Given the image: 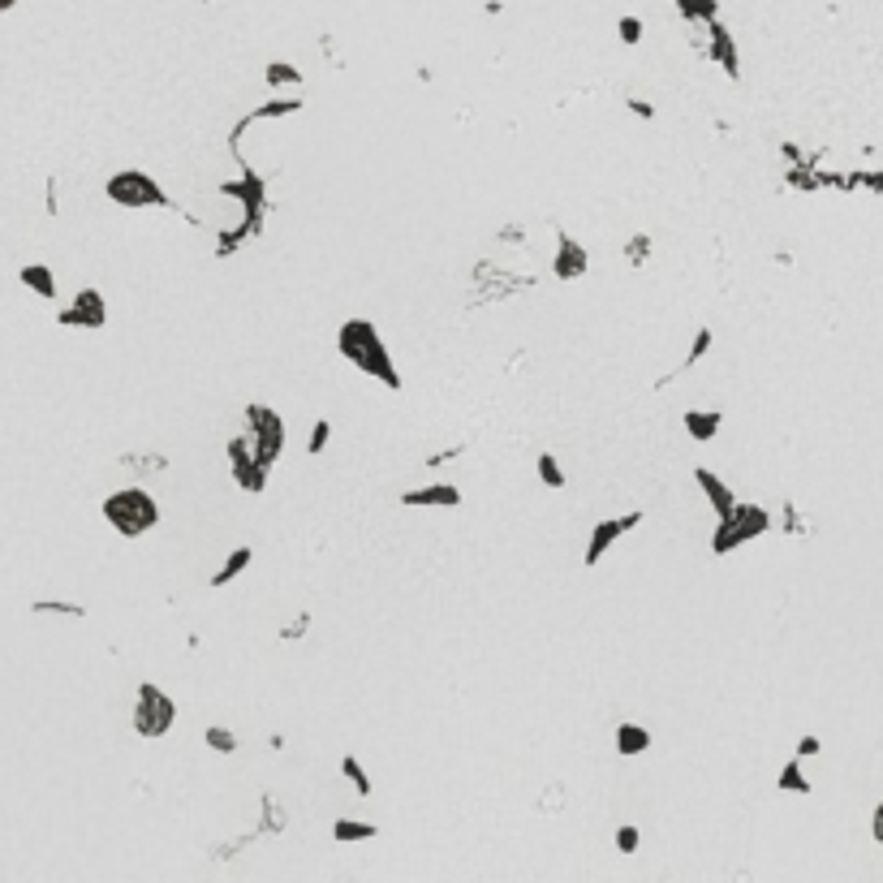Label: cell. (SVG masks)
<instances>
[{"instance_id":"9c48e42d","label":"cell","mask_w":883,"mask_h":883,"mask_svg":"<svg viewBox=\"0 0 883 883\" xmlns=\"http://www.w3.org/2000/svg\"><path fill=\"white\" fill-rule=\"evenodd\" d=\"M229 466H233V483L242 491H250V496H259L263 487H267V466H263L259 457H255V448H250V436H233L229 440Z\"/></svg>"},{"instance_id":"ab89813d","label":"cell","mask_w":883,"mask_h":883,"mask_svg":"<svg viewBox=\"0 0 883 883\" xmlns=\"http://www.w3.org/2000/svg\"><path fill=\"white\" fill-rule=\"evenodd\" d=\"M14 5H17V0H0V14H9V9H14Z\"/></svg>"},{"instance_id":"f1b7e54d","label":"cell","mask_w":883,"mask_h":883,"mask_svg":"<svg viewBox=\"0 0 883 883\" xmlns=\"http://www.w3.org/2000/svg\"><path fill=\"white\" fill-rule=\"evenodd\" d=\"M203 741H207L216 754H233V750H237V737H233L225 724H212V728L203 733Z\"/></svg>"},{"instance_id":"d6986e66","label":"cell","mask_w":883,"mask_h":883,"mask_svg":"<svg viewBox=\"0 0 883 883\" xmlns=\"http://www.w3.org/2000/svg\"><path fill=\"white\" fill-rule=\"evenodd\" d=\"M376 823H358V818H336L332 823V840H341V845H358V840H376Z\"/></svg>"},{"instance_id":"8992f818","label":"cell","mask_w":883,"mask_h":883,"mask_svg":"<svg viewBox=\"0 0 883 883\" xmlns=\"http://www.w3.org/2000/svg\"><path fill=\"white\" fill-rule=\"evenodd\" d=\"M104 195L113 198L116 207H168V195H164V186L151 173L143 168H125V173H113V177L104 181Z\"/></svg>"},{"instance_id":"cb8c5ba5","label":"cell","mask_w":883,"mask_h":883,"mask_svg":"<svg viewBox=\"0 0 883 883\" xmlns=\"http://www.w3.org/2000/svg\"><path fill=\"white\" fill-rule=\"evenodd\" d=\"M535 470H539V483H543V487H552V491H560L565 483H569V478H565V470H560V461L552 457V453H539V457H535Z\"/></svg>"},{"instance_id":"ffe728a7","label":"cell","mask_w":883,"mask_h":883,"mask_svg":"<svg viewBox=\"0 0 883 883\" xmlns=\"http://www.w3.org/2000/svg\"><path fill=\"white\" fill-rule=\"evenodd\" d=\"M711 345H716V332H711V327H698V332H694V341H689V349H686V358H681V366H677V376L694 371V366L711 354Z\"/></svg>"},{"instance_id":"83f0119b","label":"cell","mask_w":883,"mask_h":883,"mask_svg":"<svg viewBox=\"0 0 883 883\" xmlns=\"http://www.w3.org/2000/svg\"><path fill=\"white\" fill-rule=\"evenodd\" d=\"M647 259H651V237H647V233H634V237L625 242V263H629V267H642Z\"/></svg>"},{"instance_id":"5b68a950","label":"cell","mask_w":883,"mask_h":883,"mask_svg":"<svg viewBox=\"0 0 883 883\" xmlns=\"http://www.w3.org/2000/svg\"><path fill=\"white\" fill-rule=\"evenodd\" d=\"M246 436H250L255 457L272 470V466L280 461V453H285V418H280L267 401H250V406H246Z\"/></svg>"},{"instance_id":"603a6c76","label":"cell","mask_w":883,"mask_h":883,"mask_svg":"<svg viewBox=\"0 0 883 883\" xmlns=\"http://www.w3.org/2000/svg\"><path fill=\"white\" fill-rule=\"evenodd\" d=\"M677 9L686 22H711V17H720V0H677Z\"/></svg>"},{"instance_id":"484cf974","label":"cell","mask_w":883,"mask_h":883,"mask_svg":"<svg viewBox=\"0 0 883 883\" xmlns=\"http://www.w3.org/2000/svg\"><path fill=\"white\" fill-rule=\"evenodd\" d=\"M776 785L785 788V793H810V780L802 776V758L785 763V768H780V780H776Z\"/></svg>"},{"instance_id":"5bb4252c","label":"cell","mask_w":883,"mask_h":883,"mask_svg":"<svg viewBox=\"0 0 883 883\" xmlns=\"http://www.w3.org/2000/svg\"><path fill=\"white\" fill-rule=\"evenodd\" d=\"M694 483H698V491L707 496V505L716 508V517H724V513H728V508L737 505L733 487H728V483H724V478L716 475L711 466H694Z\"/></svg>"},{"instance_id":"d6a6232c","label":"cell","mask_w":883,"mask_h":883,"mask_svg":"<svg viewBox=\"0 0 883 883\" xmlns=\"http://www.w3.org/2000/svg\"><path fill=\"white\" fill-rule=\"evenodd\" d=\"M306 629H311V612H297L294 621H289V625H285V629H280V642H294V638H302Z\"/></svg>"},{"instance_id":"277c9868","label":"cell","mask_w":883,"mask_h":883,"mask_svg":"<svg viewBox=\"0 0 883 883\" xmlns=\"http://www.w3.org/2000/svg\"><path fill=\"white\" fill-rule=\"evenodd\" d=\"M130 724H134V733H138V737L156 741V737H164L173 724H177V703H173V698H168L156 681H143V686L134 689Z\"/></svg>"},{"instance_id":"44dd1931","label":"cell","mask_w":883,"mask_h":883,"mask_svg":"<svg viewBox=\"0 0 883 883\" xmlns=\"http://www.w3.org/2000/svg\"><path fill=\"white\" fill-rule=\"evenodd\" d=\"M267 86L272 91H297L302 86V69H294L289 61H267Z\"/></svg>"},{"instance_id":"4dcf8cb0","label":"cell","mask_w":883,"mask_h":883,"mask_svg":"<svg viewBox=\"0 0 883 883\" xmlns=\"http://www.w3.org/2000/svg\"><path fill=\"white\" fill-rule=\"evenodd\" d=\"M327 440H332V423H327V418H315L311 440H306V453H311V457H319V453L327 448Z\"/></svg>"},{"instance_id":"74e56055","label":"cell","mask_w":883,"mask_h":883,"mask_svg":"<svg viewBox=\"0 0 883 883\" xmlns=\"http://www.w3.org/2000/svg\"><path fill=\"white\" fill-rule=\"evenodd\" d=\"M48 216H56V177H48Z\"/></svg>"},{"instance_id":"ba28073f","label":"cell","mask_w":883,"mask_h":883,"mask_svg":"<svg viewBox=\"0 0 883 883\" xmlns=\"http://www.w3.org/2000/svg\"><path fill=\"white\" fill-rule=\"evenodd\" d=\"M647 522V508H634V513H621V517H604V522H595V530H590V543H587V552H582V565L587 569H595L599 560L612 552V543L621 539V535H629L634 526Z\"/></svg>"},{"instance_id":"e0dca14e","label":"cell","mask_w":883,"mask_h":883,"mask_svg":"<svg viewBox=\"0 0 883 883\" xmlns=\"http://www.w3.org/2000/svg\"><path fill=\"white\" fill-rule=\"evenodd\" d=\"M612 746H617V754H625V758L647 754V750H651V728H647V724H617Z\"/></svg>"},{"instance_id":"52a82bcc","label":"cell","mask_w":883,"mask_h":883,"mask_svg":"<svg viewBox=\"0 0 883 883\" xmlns=\"http://www.w3.org/2000/svg\"><path fill=\"white\" fill-rule=\"evenodd\" d=\"M220 195H229V198L242 203L246 207V233L255 237L259 225H263V216H267V181H263L255 168H242V181H225Z\"/></svg>"},{"instance_id":"8fae6325","label":"cell","mask_w":883,"mask_h":883,"mask_svg":"<svg viewBox=\"0 0 883 883\" xmlns=\"http://www.w3.org/2000/svg\"><path fill=\"white\" fill-rule=\"evenodd\" d=\"M590 272V255L587 246L577 242L573 233H557V255H552V276L557 280H582Z\"/></svg>"},{"instance_id":"4316f807","label":"cell","mask_w":883,"mask_h":883,"mask_svg":"<svg viewBox=\"0 0 883 883\" xmlns=\"http://www.w3.org/2000/svg\"><path fill=\"white\" fill-rule=\"evenodd\" d=\"M31 612L35 617H48V612L52 617H86V607L82 604H61V599H35Z\"/></svg>"},{"instance_id":"e575fe53","label":"cell","mask_w":883,"mask_h":883,"mask_svg":"<svg viewBox=\"0 0 883 883\" xmlns=\"http://www.w3.org/2000/svg\"><path fill=\"white\" fill-rule=\"evenodd\" d=\"M461 453H466V444H453V448H444V453H431V457H426V470H431V466H440V461L461 457Z\"/></svg>"},{"instance_id":"7a4b0ae2","label":"cell","mask_w":883,"mask_h":883,"mask_svg":"<svg viewBox=\"0 0 883 883\" xmlns=\"http://www.w3.org/2000/svg\"><path fill=\"white\" fill-rule=\"evenodd\" d=\"M99 513H104V522L113 526L121 539H143L147 530H156L164 517V508L156 505V496H151L147 487H121L113 491L104 505H99Z\"/></svg>"},{"instance_id":"7c38bea8","label":"cell","mask_w":883,"mask_h":883,"mask_svg":"<svg viewBox=\"0 0 883 883\" xmlns=\"http://www.w3.org/2000/svg\"><path fill=\"white\" fill-rule=\"evenodd\" d=\"M707 35H711V48H707V52H711V61H716V65H720L728 78H741V61H737V39H733V31L724 26L720 17H711V22H707Z\"/></svg>"},{"instance_id":"8d00e7d4","label":"cell","mask_w":883,"mask_h":883,"mask_svg":"<svg viewBox=\"0 0 883 883\" xmlns=\"http://www.w3.org/2000/svg\"><path fill=\"white\" fill-rule=\"evenodd\" d=\"M870 832H875V840L883 845V802L875 806V815H870Z\"/></svg>"},{"instance_id":"d4e9b609","label":"cell","mask_w":883,"mask_h":883,"mask_svg":"<svg viewBox=\"0 0 883 883\" xmlns=\"http://www.w3.org/2000/svg\"><path fill=\"white\" fill-rule=\"evenodd\" d=\"M302 113V95H289V99H267L263 108H255L250 113V121H259V116H294Z\"/></svg>"},{"instance_id":"3957f363","label":"cell","mask_w":883,"mask_h":883,"mask_svg":"<svg viewBox=\"0 0 883 883\" xmlns=\"http://www.w3.org/2000/svg\"><path fill=\"white\" fill-rule=\"evenodd\" d=\"M768 530H771V513L763 505H733L720 517V522H716V535H711V552H716V557H728V552H737L741 543L763 539Z\"/></svg>"},{"instance_id":"4fadbf2b","label":"cell","mask_w":883,"mask_h":883,"mask_svg":"<svg viewBox=\"0 0 883 883\" xmlns=\"http://www.w3.org/2000/svg\"><path fill=\"white\" fill-rule=\"evenodd\" d=\"M401 505H409V508H457L461 487L457 483H426V487L401 491Z\"/></svg>"},{"instance_id":"1f68e13d","label":"cell","mask_w":883,"mask_h":883,"mask_svg":"<svg viewBox=\"0 0 883 883\" xmlns=\"http://www.w3.org/2000/svg\"><path fill=\"white\" fill-rule=\"evenodd\" d=\"M638 845H642L638 823H621V828H617V849H621V853H634Z\"/></svg>"},{"instance_id":"2e32d148","label":"cell","mask_w":883,"mask_h":883,"mask_svg":"<svg viewBox=\"0 0 883 883\" xmlns=\"http://www.w3.org/2000/svg\"><path fill=\"white\" fill-rule=\"evenodd\" d=\"M250 560H255V547H250V543L233 547L229 557H225V565H220V569L212 573V582H207V587H212V590H225V587L233 582V577H242V573L250 569Z\"/></svg>"},{"instance_id":"6da1fadb","label":"cell","mask_w":883,"mask_h":883,"mask_svg":"<svg viewBox=\"0 0 883 883\" xmlns=\"http://www.w3.org/2000/svg\"><path fill=\"white\" fill-rule=\"evenodd\" d=\"M336 354H341L354 371L379 379L388 393H401L406 379H401V371L393 366V354H388V345H384V336H379V327L371 324V319H345V324L336 327Z\"/></svg>"},{"instance_id":"d590c367","label":"cell","mask_w":883,"mask_h":883,"mask_svg":"<svg viewBox=\"0 0 883 883\" xmlns=\"http://www.w3.org/2000/svg\"><path fill=\"white\" fill-rule=\"evenodd\" d=\"M810 754H818V737L806 733L802 741H798V758H810Z\"/></svg>"},{"instance_id":"f35d334b","label":"cell","mask_w":883,"mask_h":883,"mask_svg":"<svg viewBox=\"0 0 883 883\" xmlns=\"http://www.w3.org/2000/svg\"><path fill=\"white\" fill-rule=\"evenodd\" d=\"M867 186L875 190V195H883V173H875V177H867Z\"/></svg>"},{"instance_id":"9a60e30c","label":"cell","mask_w":883,"mask_h":883,"mask_svg":"<svg viewBox=\"0 0 883 883\" xmlns=\"http://www.w3.org/2000/svg\"><path fill=\"white\" fill-rule=\"evenodd\" d=\"M681 426H686L689 440L707 444V440H716V436H720L724 414H720V409H686V414H681Z\"/></svg>"},{"instance_id":"836d02e7","label":"cell","mask_w":883,"mask_h":883,"mask_svg":"<svg viewBox=\"0 0 883 883\" xmlns=\"http://www.w3.org/2000/svg\"><path fill=\"white\" fill-rule=\"evenodd\" d=\"M625 108H629V113L638 116V121H655V104H651V99L629 95V99H625Z\"/></svg>"},{"instance_id":"f546056e","label":"cell","mask_w":883,"mask_h":883,"mask_svg":"<svg viewBox=\"0 0 883 883\" xmlns=\"http://www.w3.org/2000/svg\"><path fill=\"white\" fill-rule=\"evenodd\" d=\"M642 31H647V26H642V17H634V14H625L621 22H617V35H621L625 48H638V44H642Z\"/></svg>"},{"instance_id":"ac0fdd59","label":"cell","mask_w":883,"mask_h":883,"mask_svg":"<svg viewBox=\"0 0 883 883\" xmlns=\"http://www.w3.org/2000/svg\"><path fill=\"white\" fill-rule=\"evenodd\" d=\"M17 280H22V285H26L35 297H44V302H52V297H56V276H52L48 263H22Z\"/></svg>"},{"instance_id":"30bf717a","label":"cell","mask_w":883,"mask_h":883,"mask_svg":"<svg viewBox=\"0 0 883 883\" xmlns=\"http://www.w3.org/2000/svg\"><path fill=\"white\" fill-rule=\"evenodd\" d=\"M56 324H61V327H82V332H99V327L108 324L104 294H99V289H82L65 311H56Z\"/></svg>"},{"instance_id":"7402d4cb","label":"cell","mask_w":883,"mask_h":883,"mask_svg":"<svg viewBox=\"0 0 883 883\" xmlns=\"http://www.w3.org/2000/svg\"><path fill=\"white\" fill-rule=\"evenodd\" d=\"M341 776L354 785L358 798H371V776H366V768L358 763V754H345V758H341Z\"/></svg>"}]
</instances>
